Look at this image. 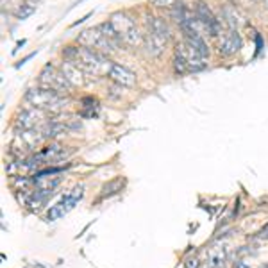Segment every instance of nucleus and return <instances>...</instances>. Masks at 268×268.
<instances>
[{
	"label": "nucleus",
	"mask_w": 268,
	"mask_h": 268,
	"mask_svg": "<svg viewBox=\"0 0 268 268\" xmlns=\"http://www.w3.org/2000/svg\"><path fill=\"white\" fill-rule=\"evenodd\" d=\"M34 11H36V5L31 4V2H25V4L18 5L16 11H14V16H16L18 20H25V18L31 16Z\"/></svg>",
	"instance_id": "19"
},
{
	"label": "nucleus",
	"mask_w": 268,
	"mask_h": 268,
	"mask_svg": "<svg viewBox=\"0 0 268 268\" xmlns=\"http://www.w3.org/2000/svg\"><path fill=\"white\" fill-rule=\"evenodd\" d=\"M29 2H31V4H34V2H38V0H29Z\"/></svg>",
	"instance_id": "25"
},
{
	"label": "nucleus",
	"mask_w": 268,
	"mask_h": 268,
	"mask_svg": "<svg viewBox=\"0 0 268 268\" xmlns=\"http://www.w3.org/2000/svg\"><path fill=\"white\" fill-rule=\"evenodd\" d=\"M77 43H79L80 47H88V49H93L102 54L116 50V45L113 43L111 40H107L98 27H93V29H88V31L82 32V34L77 38Z\"/></svg>",
	"instance_id": "3"
},
{
	"label": "nucleus",
	"mask_w": 268,
	"mask_h": 268,
	"mask_svg": "<svg viewBox=\"0 0 268 268\" xmlns=\"http://www.w3.org/2000/svg\"><path fill=\"white\" fill-rule=\"evenodd\" d=\"M122 41L127 45H131V47H136V45L141 43V34H139L138 27H134V29H131L127 34L122 36Z\"/></svg>",
	"instance_id": "20"
},
{
	"label": "nucleus",
	"mask_w": 268,
	"mask_h": 268,
	"mask_svg": "<svg viewBox=\"0 0 268 268\" xmlns=\"http://www.w3.org/2000/svg\"><path fill=\"white\" fill-rule=\"evenodd\" d=\"M25 100L38 109H50V111H63L68 104L67 98H63V95H59L58 91L41 86L29 89L25 93Z\"/></svg>",
	"instance_id": "2"
},
{
	"label": "nucleus",
	"mask_w": 268,
	"mask_h": 268,
	"mask_svg": "<svg viewBox=\"0 0 268 268\" xmlns=\"http://www.w3.org/2000/svg\"><path fill=\"white\" fill-rule=\"evenodd\" d=\"M43 115L38 107H32V109H25L18 115L16 118V129H22V131H32L36 125L40 124Z\"/></svg>",
	"instance_id": "10"
},
{
	"label": "nucleus",
	"mask_w": 268,
	"mask_h": 268,
	"mask_svg": "<svg viewBox=\"0 0 268 268\" xmlns=\"http://www.w3.org/2000/svg\"><path fill=\"white\" fill-rule=\"evenodd\" d=\"M63 131H67V125L61 124V122H47L41 129V134H43V138H54V136L61 134Z\"/></svg>",
	"instance_id": "17"
},
{
	"label": "nucleus",
	"mask_w": 268,
	"mask_h": 268,
	"mask_svg": "<svg viewBox=\"0 0 268 268\" xmlns=\"http://www.w3.org/2000/svg\"><path fill=\"white\" fill-rule=\"evenodd\" d=\"M165 45L166 41H163L161 38H157V36L150 34V32H148L147 38H145V49H147V54H150L152 58H159L161 54H163V50H165Z\"/></svg>",
	"instance_id": "15"
},
{
	"label": "nucleus",
	"mask_w": 268,
	"mask_h": 268,
	"mask_svg": "<svg viewBox=\"0 0 268 268\" xmlns=\"http://www.w3.org/2000/svg\"><path fill=\"white\" fill-rule=\"evenodd\" d=\"M197 267H199V261H197V259H193V261L188 263V268H197Z\"/></svg>",
	"instance_id": "22"
},
{
	"label": "nucleus",
	"mask_w": 268,
	"mask_h": 268,
	"mask_svg": "<svg viewBox=\"0 0 268 268\" xmlns=\"http://www.w3.org/2000/svg\"><path fill=\"white\" fill-rule=\"evenodd\" d=\"M175 0H152V4L156 7H172Z\"/></svg>",
	"instance_id": "21"
},
{
	"label": "nucleus",
	"mask_w": 268,
	"mask_h": 268,
	"mask_svg": "<svg viewBox=\"0 0 268 268\" xmlns=\"http://www.w3.org/2000/svg\"><path fill=\"white\" fill-rule=\"evenodd\" d=\"M175 54H179V56L186 61L188 71H199L205 67L204 58H201V56H199V54H197L188 43H179L177 47H175Z\"/></svg>",
	"instance_id": "7"
},
{
	"label": "nucleus",
	"mask_w": 268,
	"mask_h": 268,
	"mask_svg": "<svg viewBox=\"0 0 268 268\" xmlns=\"http://www.w3.org/2000/svg\"><path fill=\"white\" fill-rule=\"evenodd\" d=\"M107 75L111 77L113 82H116L118 86H129L131 88V86L136 84V75H134L129 68L122 67V65H118V63H113L111 70H109Z\"/></svg>",
	"instance_id": "9"
},
{
	"label": "nucleus",
	"mask_w": 268,
	"mask_h": 268,
	"mask_svg": "<svg viewBox=\"0 0 268 268\" xmlns=\"http://www.w3.org/2000/svg\"><path fill=\"white\" fill-rule=\"evenodd\" d=\"M109 22H111V25L115 27V31L118 32L120 36L127 34V32H129L131 29H134V27H136V22H134V18L129 16L127 13H124V11L113 13L111 18H109Z\"/></svg>",
	"instance_id": "12"
},
{
	"label": "nucleus",
	"mask_w": 268,
	"mask_h": 268,
	"mask_svg": "<svg viewBox=\"0 0 268 268\" xmlns=\"http://www.w3.org/2000/svg\"><path fill=\"white\" fill-rule=\"evenodd\" d=\"M234 268H247V267H243L241 263H234Z\"/></svg>",
	"instance_id": "23"
},
{
	"label": "nucleus",
	"mask_w": 268,
	"mask_h": 268,
	"mask_svg": "<svg viewBox=\"0 0 268 268\" xmlns=\"http://www.w3.org/2000/svg\"><path fill=\"white\" fill-rule=\"evenodd\" d=\"M195 18L202 25L205 27V31L209 32L211 36H216L220 31V23L218 20L214 18V14L211 13V9L204 4V2H197V7H195Z\"/></svg>",
	"instance_id": "6"
},
{
	"label": "nucleus",
	"mask_w": 268,
	"mask_h": 268,
	"mask_svg": "<svg viewBox=\"0 0 268 268\" xmlns=\"http://www.w3.org/2000/svg\"><path fill=\"white\" fill-rule=\"evenodd\" d=\"M223 263H225V250L222 247H214L207 252V258H205L207 268H222Z\"/></svg>",
	"instance_id": "16"
},
{
	"label": "nucleus",
	"mask_w": 268,
	"mask_h": 268,
	"mask_svg": "<svg viewBox=\"0 0 268 268\" xmlns=\"http://www.w3.org/2000/svg\"><path fill=\"white\" fill-rule=\"evenodd\" d=\"M184 36H186V43L192 47L193 50H195L201 58H207L209 56V49H207V45H205V41L201 38V34L195 31V29H188V31H184Z\"/></svg>",
	"instance_id": "13"
},
{
	"label": "nucleus",
	"mask_w": 268,
	"mask_h": 268,
	"mask_svg": "<svg viewBox=\"0 0 268 268\" xmlns=\"http://www.w3.org/2000/svg\"><path fill=\"white\" fill-rule=\"evenodd\" d=\"M122 186H124V181H122V179H115V181H111L109 184H106V186L102 188V199L118 193L122 190Z\"/></svg>",
	"instance_id": "18"
},
{
	"label": "nucleus",
	"mask_w": 268,
	"mask_h": 268,
	"mask_svg": "<svg viewBox=\"0 0 268 268\" xmlns=\"http://www.w3.org/2000/svg\"><path fill=\"white\" fill-rule=\"evenodd\" d=\"M65 61H70L77 67H80L84 71L95 73V75H102V73H109L113 63L104 56L102 52H97L88 47H67L63 50Z\"/></svg>",
	"instance_id": "1"
},
{
	"label": "nucleus",
	"mask_w": 268,
	"mask_h": 268,
	"mask_svg": "<svg viewBox=\"0 0 268 268\" xmlns=\"http://www.w3.org/2000/svg\"><path fill=\"white\" fill-rule=\"evenodd\" d=\"M241 49V38L238 34L236 29H229L225 34L222 36V40H220V54L222 56H234L238 50Z\"/></svg>",
	"instance_id": "8"
},
{
	"label": "nucleus",
	"mask_w": 268,
	"mask_h": 268,
	"mask_svg": "<svg viewBox=\"0 0 268 268\" xmlns=\"http://www.w3.org/2000/svg\"><path fill=\"white\" fill-rule=\"evenodd\" d=\"M147 27H148V32H150V34L157 36V38H161L163 41H168L170 31H168V25L165 23L163 18H148Z\"/></svg>",
	"instance_id": "14"
},
{
	"label": "nucleus",
	"mask_w": 268,
	"mask_h": 268,
	"mask_svg": "<svg viewBox=\"0 0 268 268\" xmlns=\"http://www.w3.org/2000/svg\"><path fill=\"white\" fill-rule=\"evenodd\" d=\"M40 86L41 88H47V89H54V91H58L59 95H65L70 91L71 84L65 79L61 71H58L52 65H47V67L41 70L40 73Z\"/></svg>",
	"instance_id": "5"
},
{
	"label": "nucleus",
	"mask_w": 268,
	"mask_h": 268,
	"mask_svg": "<svg viewBox=\"0 0 268 268\" xmlns=\"http://www.w3.org/2000/svg\"><path fill=\"white\" fill-rule=\"evenodd\" d=\"M82 197H84V186H82V184H79V186L73 188V190H71L67 197H63L58 204L50 207L49 214H47V218H49V220H58V218H61V216H65V214L70 213V211L73 209V207H75L80 201H82Z\"/></svg>",
	"instance_id": "4"
},
{
	"label": "nucleus",
	"mask_w": 268,
	"mask_h": 268,
	"mask_svg": "<svg viewBox=\"0 0 268 268\" xmlns=\"http://www.w3.org/2000/svg\"><path fill=\"white\" fill-rule=\"evenodd\" d=\"M263 4L267 5V9H268V0H263Z\"/></svg>",
	"instance_id": "24"
},
{
	"label": "nucleus",
	"mask_w": 268,
	"mask_h": 268,
	"mask_svg": "<svg viewBox=\"0 0 268 268\" xmlns=\"http://www.w3.org/2000/svg\"><path fill=\"white\" fill-rule=\"evenodd\" d=\"M61 73L71 86H82L84 84V70L70 61L61 63Z\"/></svg>",
	"instance_id": "11"
}]
</instances>
